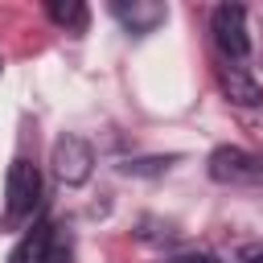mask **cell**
I'll return each mask as SVG.
<instances>
[{
	"mask_svg": "<svg viewBox=\"0 0 263 263\" xmlns=\"http://www.w3.org/2000/svg\"><path fill=\"white\" fill-rule=\"evenodd\" d=\"M37 205H41V173H37L33 160L16 156L12 168H8V181H4V218H0V226L4 230L29 226Z\"/></svg>",
	"mask_w": 263,
	"mask_h": 263,
	"instance_id": "6da1fadb",
	"label": "cell"
},
{
	"mask_svg": "<svg viewBox=\"0 0 263 263\" xmlns=\"http://www.w3.org/2000/svg\"><path fill=\"white\" fill-rule=\"evenodd\" d=\"M210 33H214V45H218L222 62L242 66L251 58V29H247V8L242 4H218L214 16H210Z\"/></svg>",
	"mask_w": 263,
	"mask_h": 263,
	"instance_id": "7a4b0ae2",
	"label": "cell"
},
{
	"mask_svg": "<svg viewBox=\"0 0 263 263\" xmlns=\"http://www.w3.org/2000/svg\"><path fill=\"white\" fill-rule=\"evenodd\" d=\"M8 263H70V238L53 222H37L8 251Z\"/></svg>",
	"mask_w": 263,
	"mask_h": 263,
	"instance_id": "3957f363",
	"label": "cell"
},
{
	"mask_svg": "<svg viewBox=\"0 0 263 263\" xmlns=\"http://www.w3.org/2000/svg\"><path fill=\"white\" fill-rule=\"evenodd\" d=\"M210 177L218 185H251V189H263V156L247 152V148H214L210 152Z\"/></svg>",
	"mask_w": 263,
	"mask_h": 263,
	"instance_id": "277c9868",
	"label": "cell"
},
{
	"mask_svg": "<svg viewBox=\"0 0 263 263\" xmlns=\"http://www.w3.org/2000/svg\"><path fill=\"white\" fill-rule=\"evenodd\" d=\"M95 168V152L82 136H58L53 144V177L62 185H82Z\"/></svg>",
	"mask_w": 263,
	"mask_h": 263,
	"instance_id": "5b68a950",
	"label": "cell"
},
{
	"mask_svg": "<svg viewBox=\"0 0 263 263\" xmlns=\"http://www.w3.org/2000/svg\"><path fill=\"white\" fill-rule=\"evenodd\" d=\"M111 16H115L127 33L144 37V33H152L156 25H164L168 8H164L160 0H115V4H111Z\"/></svg>",
	"mask_w": 263,
	"mask_h": 263,
	"instance_id": "8992f818",
	"label": "cell"
},
{
	"mask_svg": "<svg viewBox=\"0 0 263 263\" xmlns=\"http://www.w3.org/2000/svg\"><path fill=\"white\" fill-rule=\"evenodd\" d=\"M218 86H222V95H226L230 103H238V107H255V103H263V86L247 74V66L222 62V66H218Z\"/></svg>",
	"mask_w": 263,
	"mask_h": 263,
	"instance_id": "52a82bcc",
	"label": "cell"
},
{
	"mask_svg": "<svg viewBox=\"0 0 263 263\" xmlns=\"http://www.w3.org/2000/svg\"><path fill=\"white\" fill-rule=\"evenodd\" d=\"M45 12H49L53 25H62L70 33H82L86 29V4H78V0H49Z\"/></svg>",
	"mask_w": 263,
	"mask_h": 263,
	"instance_id": "ba28073f",
	"label": "cell"
},
{
	"mask_svg": "<svg viewBox=\"0 0 263 263\" xmlns=\"http://www.w3.org/2000/svg\"><path fill=\"white\" fill-rule=\"evenodd\" d=\"M123 173H160V168H168V160H127V164H119Z\"/></svg>",
	"mask_w": 263,
	"mask_h": 263,
	"instance_id": "9c48e42d",
	"label": "cell"
},
{
	"mask_svg": "<svg viewBox=\"0 0 263 263\" xmlns=\"http://www.w3.org/2000/svg\"><path fill=\"white\" fill-rule=\"evenodd\" d=\"M173 263H218V259L205 251H185V255H173Z\"/></svg>",
	"mask_w": 263,
	"mask_h": 263,
	"instance_id": "30bf717a",
	"label": "cell"
},
{
	"mask_svg": "<svg viewBox=\"0 0 263 263\" xmlns=\"http://www.w3.org/2000/svg\"><path fill=\"white\" fill-rule=\"evenodd\" d=\"M238 263H263V247H247V251L238 255Z\"/></svg>",
	"mask_w": 263,
	"mask_h": 263,
	"instance_id": "8fae6325",
	"label": "cell"
}]
</instances>
